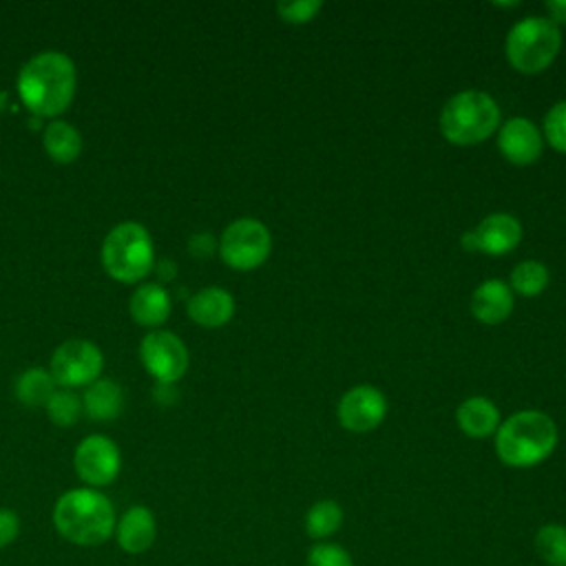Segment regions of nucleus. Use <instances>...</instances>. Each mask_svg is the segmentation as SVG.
Returning <instances> with one entry per match:
<instances>
[{
	"label": "nucleus",
	"instance_id": "nucleus-1",
	"mask_svg": "<svg viewBox=\"0 0 566 566\" xmlns=\"http://www.w3.org/2000/svg\"><path fill=\"white\" fill-rule=\"evenodd\" d=\"M22 104L40 117H57L64 113L77 86L73 60L62 51H42L24 62L15 80Z\"/></svg>",
	"mask_w": 566,
	"mask_h": 566
},
{
	"label": "nucleus",
	"instance_id": "nucleus-2",
	"mask_svg": "<svg viewBox=\"0 0 566 566\" xmlns=\"http://www.w3.org/2000/svg\"><path fill=\"white\" fill-rule=\"evenodd\" d=\"M113 502L97 489L80 486L62 493L53 506V526L71 544L99 546L115 533Z\"/></svg>",
	"mask_w": 566,
	"mask_h": 566
},
{
	"label": "nucleus",
	"instance_id": "nucleus-3",
	"mask_svg": "<svg viewBox=\"0 0 566 566\" xmlns=\"http://www.w3.org/2000/svg\"><path fill=\"white\" fill-rule=\"evenodd\" d=\"M557 447V424L542 411H517L500 422L495 453L502 464L528 469L544 462Z\"/></svg>",
	"mask_w": 566,
	"mask_h": 566
},
{
	"label": "nucleus",
	"instance_id": "nucleus-4",
	"mask_svg": "<svg viewBox=\"0 0 566 566\" xmlns=\"http://www.w3.org/2000/svg\"><path fill=\"white\" fill-rule=\"evenodd\" d=\"M500 128L497 102L475 88L451 95L440 111V133L455 146H473L484 142Z\"/></svg>",
	"mask_w": 566,
	"mask_h": 566
},
{
	"label": "nucleus",
	"instance_id": "nucleus-5",
	"mask_svg": "<svg viewBox=\"0 0 566 566\" xmlns=\"http://www.w3.org/2000/svg\"><path fill=\"white\" fill-rule=\"evenodd\" d=\"M102 268L119 283H137L155 268L150 232L137 221H122L108 230L99 250Z\"/></svg>",
	"mask_w": 566,
	"mask_h": 566
},
{
	"label": "nucleus",
	"instance_id": "nucleus-6",
	"mask_svg": "<svg viewBox=\"0 0 566 566\" xmlns=\"http://www.w3.org/2000/svg\"><path fill=\"white\" fill-rule=\"evenodd\" d=\"M562 49L559 27L539 15H526L517 20L504 42V53L511 66L520 73L533 75L553 64Z\"/></svg>",
	"mask_w": 566,
	"mask_h": 566
},
{
	"label": "nucleus",
	"instance_id": "nucleus-7",
	"mask_svg": "<svg viewBox=\"0 0 566 566\" xmlns=\"http://www.w3.org/2000/svg\"><path fill=\"white\" fill-rule=\"evenodd\" d=\"M272 250V234L259 219L241 217L226 226L217 252L221 261L239 272L254 270L265 263Z\"/></svg>",
	"mask_w": 566,
	"mask_h": 566
},
{
	"label": "nucleus",
	"instance_id": "nucleus-8",
	"mask_svg": "<svg viewBox=\"0 0 566 566\" xmlns=\"http://www.w3.org/2000/svg\"><path fill=\"white\" fill-rule=\"evenodd\" d=\"M104 369L102 349L86 338L64 340L51 356L49 374L62 389L88 387Z\"/></svg>",
	"mask_w": 566,
	"mask_h": 566
},
{
	"label": "nucleus",
	"instance_id": "nucleus-9",
	"mask_svg": "<svg viewBox=\"0 0 566 566\" xmlns=\"http://www.w3.org/2000/svg\"><path fill=\"white\" fill-rule=\"evenodd\" d=\"M139 360L155 382L175 385L190 365L188 347L184 340L166 329L148 332L139 343Z\"/></svg>",
	"mask_w": 566,
	"mask_h": 566
},
{
	"label": "nucleus",
	"instance_id": "nucleus-10",
	"mask_svg": "<svg viewBox=\"0 0 566 566\" xmlns=\"http://www.w3.org/2000/svg\"><path fill=\"white\" fill-rule=\"evenodd\" d=\"M73 467L77 478L91 486L111 484L122 471V451L119 447L102 433H93L80 440L73 453Z\"/></svg>",
	"mask_w": 566,
	"mask_h": 566
},
{
	"label": "nucleus",
	"instance_id": "nucleus-11",
	"mask_svg": "<svg viewBox=\"0 0 566 566\" xmlns=\"http://www.w3.org/2000/svg\"><path fill=\"white\" fill-rule=\"evenodd\" d=\"M336 416L343 429L352 433H367L385 420L387 398L374 385H356L340 396Z\"/></svg>",
	"mask_w": 566,
	"mask_h": 566
},
{
	"label": "nucleus",
	"instance_id": "nucleus-12",
	"mask_svg": "<svg viewBox=\"0 0 566 566\" xmlns=\"http://www.w3.org/2000/svg\"><path fill=\"white\" fill-rule=\"evenodd\" d=\"M544 148L539 128L528 117H511L497 128V150L515 166L533 164Z\"/></svg>",
	"mask_w": 566,
	"mask_h": 566
},
{
	"label": "nucleus",
	"instance_id": "nucleus-13",
	"mask_svg": "<svg viewBox=\"0 0 566 566\" xmlns=\"http://www.w3.org/2000/svg\"><path fill=\"white\" fill-rule=\"evenodd\" d=\"M115 539L117 546L128 555L146 553L157 539V520L155 513L144 506L135 504L124 511V515L115 522Z\"/></svg>",
	"mask_w": 566,
	"mask_h": 566
},
{
	"label": "nucleus",
	"instance_id": "nucleus-14",
	"mask_svg": "<svg viewBox=\"0 0 566 566\" xmlns=\"http://www.w3.org/2000/svg\"><path fill=\"white\" fill-rule=\"evenodd\" d=\"M473 232L478 239V252L491 256L509 254L522 241V223L509 212H493L484 217Z\"/></svg>",
	"mask_w": 566,
	"mask_h": 566
},
{
	"label": "nucleus",
	"instance_id": "nucleus-15",
	"mask_svg": "<svg viewBox=\"0 0 566 566\" xmlns=\"http://www.w3.org/2000/svg\"><path fill=\"white\" fill-rule=\"evenodd\" d=\"M469 305L480 323L500 325L513 312V290L502 279H486L473 290Z\"/></svg>",
	"mask_w": 566,
	"mask_h": 566
},
{
	"label": "nucleus",
	"instance_id": "nucleus-16",
	"mask_svg": "<svg viewBox=\"0 0 566 566\" xmlns=\"http://www.w3.org/2000/svg\"><path fill=\"white\" fill-rule=\"evenodd\" d=\"M186 312H188L190 321L201 325V327H210V329L221 327L234 314V298L228 290L210 285V287H203V290L195 292L188 298Z\"/></svg>",
	"mask_w": 566,
	"mask_h": 566
},
{
	"label": "nucleus",
	"instance_id": "nucleus-17",
	"mask_svg": "<svg viewBox=\"0 0 566 566\" xmlns=\"http://www.w3.org/2000/svg\"><path fill=\"white\" fill-rule=\"evenodd\" d=\"M172 310L170 294L159 283H142L128 301L130 318L144 327H159L168 321Z\"/></svg>",
	"mask_w": 566,
	"mask_h": 566
},
{
	"label": "nucleus",
	"instance_id": "nucleus-18",
	"mask_svg": "<svg viewBox=\"0 0 566 566\" xmlns=\"http://www.w3.org/2000/svg\"><path fill=\"white\" fill-rule=\"evenodd\" d=\"M458 427L469 438H486L500 427L497 407L484 396H471L462 400L455 409Z\"/></svg>",
	"mask_w": 566,
	"mask_h": 566
},
{
	"label": "nucleus",
	"instance_id": "nucleus-19",
	"mask_svg": "<svg viewBox=\"0 0 566 566\" xmlns=\"http://www.w3.org/2000/svg\"><path fill=\"white\" fill-rule=\"evenodd\" d=\"M124 391L117 380L97 378L84 389L82 411L93 420H113L122 413Z\"/></svg>",
	"mask_w": 566,
	"mask_h": 566
},
{
	"label": "nucleus",
	"instance_id": "nucleus-20",
	"mask_svg": "<svg viewBox=\"0 0 566 566\" xmlns=\"http://www.w3.org/2000/svg\"><path fill=\"white\" fill-rule=\"evenodd\" d=\"M42 144H44L46 155L57 164H71L82 153L80 130L73 124L64 122V119H51L44 126Z\"/></svg>",
	"mask_w": 566,
	"mask_h": 566
},
{
	"label": "nucleus",
	"instance_id": "nucleus-21",
	"mask_svg": "<svg viewBox=\"0 0 566 566\" xmlns=\"http://www.w3.org/2000/svg\"><path fill=\"white\" fill-rule=\"evenodd\" d=\"M345 513L343 506L336 500H318L314 502L303 517V528L307 533V537L316 539V542H327L332 535H336L343 526Z\"/></svg>",
	"mask_w": 566,
	"mask_h": 566
},
{
	"label": "nucleus",
	"instance_id": "nucleus-22",
	"mask_svg": "<svg viewBox=\"0 0 566 566\" xmlns=\"http://www.w3.org/2000/svg\"><path fill=\"white\" fill-rule=\"evenodd\" d=\"M53 391H55V380L44 367L24 369L13 385V394L24 407H44L53 396Z\"/></svg>",
	"mask_w": 566,
	"mask_h": 566
},
{
	"label": "nucleus",
	"instance_id": "nucleus-23",
	"mask_svg": "<svg viewBox=\"0 0 566 566\" xmlns=\"http://www.w3.org/2000/svg\"><path fill=\"white\" fill-rule=\"evenodd\" d=\"M533 546L546 566H566V524H542L533 537Z\"/></svg>",
	"mask_w": 566,
	"mask_h": 566
},
{
	"label": "nucleus",
	"instance_id": "nucleus-24",
	"mask_svg": "<svg viewBox=\"0 0 566 566\" xmlns=\"http://www.w3.org/2000/svg\"><path fill=\"white\" fill-rule=\"evenodd\" d=\"M548 268L542 263V261H535V259H526V261H520L513 272H511V281H509V287L522 296H537L539 292L546 290L548 285Z\"/></svg>",
	"mask_w": 566,
	"mask_h": 566
},
{
	"label": "nucleus",
	"instance_id": "nucleus-25",
	"mask_svg": "<svg viewBox=\"0 0 566 566\" xmlns=\"http://www.w3.org/2000/svg\"><path fill=\"white\" fill-rule=\"evenodd\" d=\"M46 416L57 427H71L82 416V398L71 389H55L44 405Z\"/></svg>",
	"mask_w": 566,
	"mask_h": 566
},
{
	"label": "nucleus",
	"instance_id": "nucleus-26",
	"mask_svg": "<svg viewBox=\"0 0 566 566\" xmlns=\"http://www.w3.org/2000/svg\"><path fill=\"white\" fill-rule=\"evenodd\" d=\"M305 566H354V559L340 544L316 542L307 551Z\"/></svg>",
	"mask_w": 566,
	"mask_h": 566
},
{
	"label": "nucleus",
	"instance_id": "nucleus-27",
	"mask_svg": "<svg viewBox=\"0 0 566 566\" xmlns=\"http://www.w3.org/2000/svg\"><path fill=\"white\" fill-rule=\"evenodd\" d=\"M551 148L566 153V99L553 104L544 117V135Z\"/></svg>",
	"mask_w": 566,
	"mask_h": 566
},
{
	"label": "nucleus",
	"instance_id": "nucleus-28",
	"mask_svg": "<svg viewBox=\"0 0 566 566\" xmlns=\"http://www.w3.org/2000/svg\"><path fill=\"white\" fill-rule=\"evenodd\" d=\"M323 9L321 0H281L276 2V13L287 24H305L316 18Z\"/></svg>",
	"mask_w": 566,
	"mask_h": 566
},
{
	"label": "nucleus",
	"instance_id": "nucleus-29",
	"mask_svg": "<svg viewBox=\"0 0 566 566\" xmlns=\"http://www.w3.org/2000/svg\"><path fill=\"white\" fill-rule=\"evenodd\" d=\"M219 248V241L210 232H195L188 239V252L195 259H210Z\"/></svg>",
	"mask_w": 566,
	"mask_h": 566
},
{
	"label": "nucleus",
	"instance_id": "nucleus-30",
	"mask_svg": "<svg viewBox=\"0 0 566 566\" xmlns=\"http://www.w3.org/2000/svg\"><path fill=\"white\" fill-rule=\"evenodd\" d=\"M20 535V517L11 509H0V548L15 542Z\"/></svg>",
	"mask_w": 566,
	"mask_h": 566
},
{
	"label": "nucleus",
	"instance_id": "nucleus-31",
	"mask_svg": "<svg viewBox=\"0 0 566 566\" xmlns=\"http://www.w3.org/2000/svg\"><path fill=\"white\" fill-rule=\"evenodd\" d=\"M153 396L159 405L164 407H170L179 396L175 391V385H168V382H155V389H153Z\"/></svg>",
	"mask_w": 566,
	"mask_h": 566
},
{
	"label": "nucleus",
	"instance_id": "nucleus-32",
	"mask_svg": "<svg viewBox=\"0 0 566 566\" xmlns=\"http://www.w3.org/2000/svg\"><path fill=\"white\" fill-rule=\"evenodd\" d=\"M155 272H157V276H159V281H172L175 276H177V265L170 261V259H159V261H155V268H153Z\"/></svg>",
	"mask_w": 566,
	"mask_h": 566
},
{
	"label": "nucleus",
	"instance_id": "nucleus-33",
	"mask_svg": "<svg viewBox=\"0 0 566 566\" xmlns=\"http://www.w3.org/2000/svg\"><path fill=\"white\" fill-rule=\"evenodd\" d=\"M546 11H548V20H553L555 24L566 22V0H548Z\"/></svg>",
	"mask_w": 566,
	"mask_h": 566
},
{
	"label": "nucleus",
	"instance_id": "nucleus-34",
	"mask_svg": "<svg viewBox=\"0 0 566 566\" xmlns=\"http://www.w3.org/2000/svg\"><path fill=\"white\" fill-rule=\"evenodd\" d=\"M460 245H462V250H467V252H478L475 232H473V230H464L462 237H460Z\"/></svg>",
	"mask_w": 566,
	"mask_h": 566
},
{
	"label": "nucleus",
	"instance_id": "nucleus-35",
	"mask_svg": "<svg viewBox=\"0 0 566 566\" xmlns=\"http://www.w3.org/2000/svg\"><path fill=\"white\" fill-rule=\"evenodd\" d=\"M495 7H502V9H506V7H517V2H495Z\"/></svg>",
	"mask_w": 566,
	"mask_h": 566
}]
</instances>
